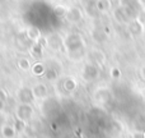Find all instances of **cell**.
Segmentation results:
<instances>
[{"mask_svg":"<svg viewBox=\"0 0 145 138\" xmlns=\"http://www.w3.org/2000/svg\"><path fill=\"white\" fill-rule=\"evenodd\" d=\"M66 18L69 22L71 23H76L82 19V10L79 8H71L68 13H66Z\"/></svg>","mask_w":145,"mask_h":138,"instance_id":"3957f363","label":"cell"},{"mask_svg":"<svg viewBox=\"0 0 145 138\" xmlns=\"http://www.w3.org/2000/svg\"><path fill=\"white\" fill-rule=\"evenodd\" d=\"M95 5H97L98 12H107L112 8V4H111L110 0H97Z\"/></svg>","mask_w":145,"mask_h":138,"instance_id":"277c9868","label":"cell"},{"mask_svg":"<svg viewBox=\"0 0 145 138\" xmlns=\"http://www.w3.org/2000/svg\"><path fill=\"white\" fill-rule=\"evenodd\" d=\"M18 63H19L20 67H23V69H28V68H29V63H28L27 59H20Z\"/></svg>","mask_w":145,"mask_h":138,"instance_id":"ba28073f","label":"cell"},{"mask_svg":"<svg viewBox=\"0 0 145 138\" xmlns=\"http://www.w3.org/2000/svg\"><path fill=\"white\" fill-rule=\"evenodd\" d=\"M111 73H112V77H115V78H118V77H120V74H121L120 70L116 69V68H113V69H112V72H111Z\"/></svg>","mask_w":145,"mask_h":138,"instance_id":"9c48e42d","label":"cell"},{"mask_svg":"<svg viewBox=\"0 0 145 138\" xmlns=\"http://www.w3.org/2000/svg\"><path fill=\"white\" fill-rule=\"evenodd\" d=\"M136 19L139 20V22L141 23V24L145 27V9H141L140 13L138 14V17H136Z\"/></svg>","mask_w":145,"mask_h":138,"instance_id":"52a82bcc","label":"cell"},{"mask_svg":"<svg viewBox=\"0 0 145 138\" xmlns=\"http://www.w3.org/2000/svg\"><path fill=\"white\" fill-rule=\"evenodd\" d=\"M113 17H115V19L117 20L118 23H130L131 22L130 15L127 14L126 9L122 7H118L117 9L113 12Z\"/></svg>","mask_w":145,"mask_h":138,"instance_id":"6da1fadb","label":"cell"},{"mask_svg":"<svg viewBox=\"0 0 145 138\" xmlns=\"http://www.w3.org/2000/svg\"><path fill=\"white\" fill-rule=\"evenodd\" d=\"M28 37L31 38V40H33V41H37L38 40V37H40V32H38V30L37 28H35V27H31V28H28Z\"/></svg>","mask_w":145,"mask_h":138,"instance_id":"8992f818","label":"cell"},{"mask_svg":"<svg viewBox=\"0 0 145 138\" xmlns=\"http://www.w3.org/2000/svg\"><path fill=\"white\" fill-rule=\"evenodd\" d=\"M93 37H94V40H97L98 42H103V41L107 38V35H106V32L102 30H95L94 32H93Z\"/></svg>","mask_w":145,"mask_h":138,"instance_id":"5b68a950","label":"cell"},{"mask_svg":"<svg viewBox=\"0 0 145 138\" xmlns=\"http://www.w3.org/2000/svg\"><path fill=\"white\" fill-rule=\"evenodd\" d=\"M140 74H141V77H143V79H145V65L141 68V70H140Z\"/></svg>","mask_w":145,"mask_h":138,"instance_id":"30bf717a","label":"cell"},{"mask_svg":"<svg viewBox=\"0 0 145 138\" xmlns=\"http://www.w3.org/2000/svg\"><path fill=\"white\" fill-rule=\"evenodd\" d=\"M144 138H145V134H144Z\"/></svg>","mask_w":145,"mask_h":138,"instance_id":"8fae6325","label":"cell"},{"mask_svg":"<svg viewBox=\"0 0 145 138\" xmlns=\"http://www.w3.org/2000/svg\"><path fill=\"white\" fill-rule=\"evenodd\" d=\"M144 30H145V27L138 19H133L130 23H129V32H130L133 36H135V37L143 35Z\"/></svg>","mask_w":145,"mask_h":138,"instance_id":"7a4b0ae2","label":"cell"}]
</instances>
